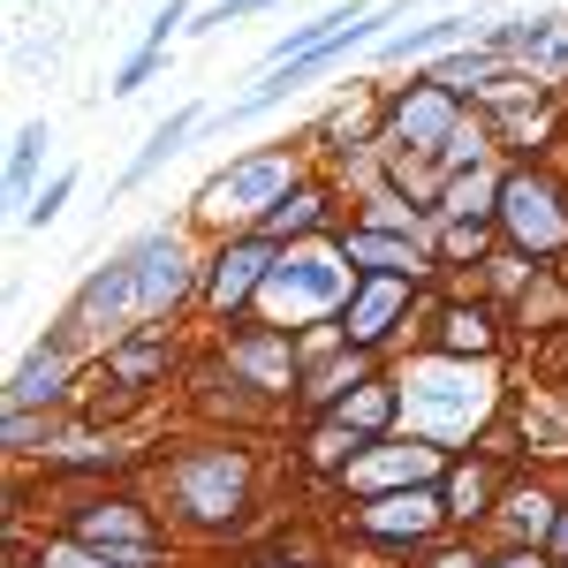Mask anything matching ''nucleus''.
Returning a JSON list of instances; mask_svg holds the SVG:
<instances>
[{"label":"nucleus","mask_w":568,"mask_h":568,"mask_svg":"<svg viewBox=\"0 0 568 568\" xmlns=\"http://www.w3.org/2000/svg\"><path fill=\"white\" fill-rule=\"evenodd\" d=\"M402 409H409L417 433H433V439L470 433L485 417V372H470V364H425V372H409Z\"/></svg>","instance_id":"1"},{"label":"nucleus","mask_w":568,"mask_h":568,"mask_svg":"<svg viewBox=\"0 0 568 568\" xmlns=\"http://www.w3.org/2000/svg\"><path fill=\"white\" fill-rule=\"evenodd\" d=\"M342 296H349V265L334 258V251H296V258H281L265 273V311H273L281 326L318 318V311H334Z\"/></svg>","instance_id":"2"},{"label":"nucleus","mask_w":568,"mask_h":568,"mask_svg":"<svg viewBox=\"0 0 568 568\" xmlns=\"http://www.w3.org/2000/svg\"><path fill=\"white\" fill-rule=\"evenodd\" d=\"M122 273H130V304H136V318L168 311V304L182 296V243H175V235H152V243H136L130 258H122Z\"/></svg>","instance_id":"3"},{"label":"nucleus","mask_w":568,"mask_h":568,"mask_svg":"<svg viewBox=\"0 0 568 568\" xmlns=\"http://www.w3.org/2000/svg\"><path fill=\"white\" fill-rule=\"evenodd\" d=\"M281 190H288V160H243L235 175L205 182V213L227 220V213H251V205H281Z\"/></svg>","instance_id":"4"},{"label":"nucleus","mask_w":568,"mask_h":568,"mask_svg":"<svg viewBox=\"0 0 568 568\" xmlns=\"http://www.w3.org/2000/svg\"><path fill=\"white\" fill-rule=\"evenodd\" d=\"M500 205H508V227L524 235L530 251H554V243L568 235V220H561V205H554V190H546V182L516 175L508 190H500Z\"/></svg>","instance_id":"5"},{"label":"nucleus","mask_w":568,"mask_h":568,"mask_svg":"<svg viewBox=\"0 0 568 568\" xmlns=\"http://www.w3.org/2000/svg\"><path fill=\"white\" fill-rule=\"evenodd\" d=\"M182 500L197 516H227L243 500V463L235 455H205V463H182Z\"/></svg>","instance_id":"6"},{"label":"nucleus","mask_w":568,"mask_h":568,"mask_svg":"<svg viewBox=\"0 0 568 568\" xmlns=\"http://www.w3.org/2000/svg\"><path fill=\"white\" fill-rule=\"evenodd\" d=\"M265 273H273L265 243H235V251L220 258V273H213V304H220V311L243 304V296H251V281H265Z\"/></svg>","instance_id":"7"},{"label":"nucleus","mask_w":568,"mask_h":568,"mask_svg":"<svg viewBox=\"0 0 568 568\" xmlns=\"http://www.w3.org/2000/svg\"><path fill=\"white\" fill-rule=\"evenodd\" d=\"M372 530L379 538H417V530H433V493H387L379 508H372Z\"/></svg>","instance_id":"8"},{"label":"nucleus","mask_w":568,"mask_h":568,"mask_svg":"<svg viewBox=\"0 0 568 568\" xmlns=\"http://www.w3.org/2000/svg\"><path fill=\"white\" fill-rule=\"evenodd\" d=\"M394 311H402V273H387V281H372V288L356 296V311H349V334H356V342H379Z\"/></svg>","instance_id":"9"},{"label":"nucleus","mask_w":568,"mask_h":568,"mask_svg":"<svg viewBox=\"0 0 568 568\" xmlns=\"http://www.w3.org/2000/svg\"><path fill=\"white\" fill-rule=\"evenodd\" d=\"M61 372H69V364H61V349H39L31 364H23V372H16V379H8V409L23 417L31 402H45V394L61 387Z\"/></svg>","instance_id":"10"},{"label":"nucleus","mask_w":568,"mask_h":568,"mask_svg":"<svg viewBox=\"0 0 568 568\" xmlns=\"http://www.w3.org/2000/svg\"><path fill=\"white\" fill-rule=\"evenodd\" d=\"M387 478H433V447H409V455H372V463H356V485H387Z\"/></svg>","instance_id":"11"},{"label":"nucleus","mask_w":568,"mask_h":568,"mask_svg":"<svg viewBox=\"0 0 568 568\" xmlns=\"http://www.w3.org/2000/svg\"><path fill=\"white\" fill-rule=\"evenodd\" d=\"M197 122H205V114H197V106H182V114H168V122H160V130H152V144H144V152H136L130 182H136V175H152V168H160V160H168V152H175L182 136L197 130Z\"/></svg>","instance_id":"12"},{"label":"nucleus","mask_w":568,"mask_h":568,"mask_svg":"<svg viewBox=\"0 0 568 568\" xmlns=\"http://www.w3.org/2000/svg\"><path fill=\"white\" fill-rule=\"evenodd\" d=\"M447 122H455V106H447V91H425V99H409L402 106V136H447Z\"/></svg>","instance_id":"13"},{"label":"nucleus","mask_w":568,"mask_h":568,"mask_svg":"<svg viewBox=\"0 0 568 568\" xmlns=\"http://www.w3.org/2000/svg\"><path fill=\"white\" fill-rule=\"evenodd\" d=\"M349 258H364V265H387V273H402V265H417V243H387V235H349Z\"/></svg>","instance_id":"14"},{"label":"nucleus","mask_w":568,"mask_h":568,"mask_svg":"<svg viewBox=\"0 0 568 568\" xmlns=\"http://www.w3.org/2000/svg\"><path fill=\"white\" fill-rule=\"evenodd\" d=\"M470 23L463 16H447V23H425V31H402V39H387V53L402 61V53H433V45H447V39H463Z\"/></svg>","instance_id":"15"},{"label":"nucleus","mask_w":568,"mask_h":568,"mask_svg":"<svg viewBox=\"0 0 568 568\" xmlns=\"http://www.w3.org/2000/svg\"><path fill=\"white\" fill-rule=\"evenodd\" d=\"M91 538H122V546H130V554H144V530H136V516L130 508H99V516H91Z\"/></svg>","instance_id":"16"},{"label":"nucleus","mask_w":568,"mask_h":568,"mask_svg":"<svg viewBox=\"0 0 568 568\" xmlns=\"http://www.w3.org/2000/svg\"><path fill=\"white\" fill-rule=\"evenodd\" d=\"M39 144H45V130L31 122V130L16 136V152H8V190L23 197V182H31V168H39Z\"/></svg>","instance_id":"17"},{"label":"nucleus","mask_w":568,"mask_h":568,"mask_svg":"<svg viewBox=\"0 0 568 568\" xmlns=\"http://www.w3.org/2000/svg\"><path fill=\"white\" fill-rule=\"evenodd\" d=\"M69 190H77V175H53V182H45V190H39V197H31V220H39V227H45V220L61 213V197H69Z\"/></svg>","instance_id":"18"},{"label":"nucleus","mask_w":568,"mask_h":568,"mask_svg":"<svg viewBox=\"0 0 568 568\" xmlns=\"http://www.w3.org/2000/svg\"><path fill=\"white\" fill-rule=\"evenodd\" d=\"M508 516H516V530L538 538V530H546V500H538V493H516V500H508Z\"/></svg>","instance_id":"19"},{"label":"nucleus","mask_w":568,"mask_h":568,"mask_svg":"<svg viewBox=\"0 0 568 568\" xmlns=\"http://www.w3.org/2000/svg\"><path fill=\"white\" fill-rule=\"evenodd\" d=\"M311 220H318L311 197H281V205H273V227H281V235H288V227H311Z\"/></svg>","instance_id":"20"},{"label":"nucleus","mask_w":568,"mask_h":568,"mask_svg":"<svg viewBox=\"0 0 568 568\" xmlns=\"http://www.w3.org/2000/svg\"><path fill=\"white\" fill-rule=\"evenodd\" d=\"M379 417H387V394H379V387H364V394L349 402V433H356V425H379Z\"/></svg>","instance_id":"21"},{"label":"nucleus","mask_w":568,"mask_h":568,"mask_svg":"<svg viewBox=\"0 0 568 568\" xmlns=\"http://www.w3.org/2000/svg\"><path fill=\"white\" fill-rule=\"evenodd\" d=\"M235 364H243V372H265V379H281V372H288V356H281V349H265V342H258V349H243Z\"/></svg>","instance_id":"22"},{"label":"nucleus","mask_w":568,"mask_h":568,"mask_svg":"<svg viewBox=\"0 0 568 568\" xmlns=\"http://www.w3.org/2000/svg\"><path fill=\"white\" fill-rule=\"evenodd\" d=\"M493 190L485 175H470V182H455V197H447V213H478V197Z\"/></svg>","instance_id":"23"},{"label":"nucleus","mask_w":568,"mask_h":568,"mask_svg":"<svg viewBox=\"0 0 568 568\" xmlns=\"http://www.w3.org/2000/svg\"><path fill=\"white\" fill-rule=\"evenodd\" d=\"M45 568H114V561H91L77 546H45Z\"/></svg>","instance_id":"24"},{"label":"nucleus","mask_w":568,"mask_h":568,"mask_svg":"<svg viewBox=\"0 0 568 568\" xmlns=\"http://www.w3.org/2000/svg\"><path fill=\"white\" fill-rule=\"evenodd\" d=\"M478 500H485V478H478V470H463V478H455V508H478Z\"/></svg>","instance_id":"25"},{"label":"nucleus","mask_w":568,"mask_h":568,"mask_svg":"<svg viewBox=\"0 0 568 568\" xmlns=\"http://www.w3.org/2000/svg\"><path fill=\"white\" fill-rule=\"evenodd\" d=\"M447 326H455V349H478V342H485V334H478V318H470V311H455Z\"/></svg>","instance_id":"26"},{"label":"nucleus","mask_w":568,"mask_h":568,"mask_svg":"<svg viewBox=\"0 0 568 568\" xmlns=\"http://www.w3.org/2000/svg\"><path fill=\"white\" fill-rule=\"evenodd\" d=\"M439 568H478V561H470V554H455V561H439Z\"/></svg>","instance_id":"27"},{"label":"nucleus","mask_w":568,"mask_h":568,"mask_svg":"<svg viewBox=\"0 0 568 568\" xmlns=\"http://www.w3.org/2000/svg\"><path fill=\"white\" fill-rule=\"evenodd\" d=\"M500 568H538V561H530V554H516V561H500Z\"/></svg>","instance_id":"28"},{"label":"nucleus","mask_w":568,"mask_h":568,"mask_svg":"<svg viewBox=\"0 0 568 568\" xmlns=\"http://www.w3.org/2000/svg\"><path fill=\"white\" fill-rule=\"evenodd\" d=\"M561 546H568V524H561Z\"/></svg>","instance_id":"29"}]
</instances>
